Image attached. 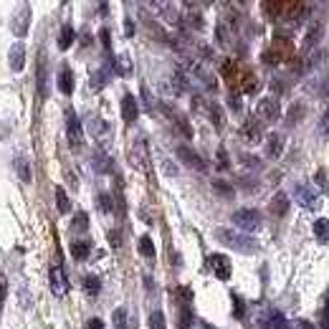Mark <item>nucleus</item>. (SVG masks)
Instances as JSON below:
<instances>
[{
  "instance_id": "5701e85b",
  "label": "nucleus",
  "mask_w": 329,
  "mask_h": 329,
  "mask_svg": "<svg viewBox=\"0 0 329 329\" xmlns=\"http://www.w3.org/2000/svg\"><path fill=\"white\" fill-rule=\"evenodd\" d=\"M319 38H321V26H319V23H311V26H309V33H306V41H304V48H311Z\"/></svg>"
},
{
  "instance_id": "a878e982",
  "label": "nucleus",
  "mask_w": 329,
  "mask_h": 329,
  "mask_svg": "<svg viewBox=\"0 0 329 329\" xmlns=\"http://www.w3.org/2000/svg\"><path fill=\"white\" fill-rule=\"evenodd\" d=\"M117 74H122V76H129V74H132V61H129L127 53H122V56L117 59Z\"/></svg>"
},
{
  "instance_id": "6ab92c4d",
  "label": "nucleus",
  "mask_w": 329,
  "mask_h": 329,
  "mask_svg": "<svg viewBox=\"0 0 329 329\" xmlns=\"http://www.w3.org/2000/svg\"><path fill=\"white\" fill-rule=\"evenodd\" d=\"M314 236H316L319 243H326V241H329V221H326V218H319V221L314 223Z\"/></svg>"
},
{
  "instance_id": "ddd939ff",
  "label": "nucleus",
  "mask_w": 329,
  "mask_h": 329,
  "mask_svg": "<svg viewBox=\"0 0 329 329\" xmlns=\"http://www.w3.org/2000/svg\"><path fill=\"white\" fill-rule=\"evenodd\" d=\"M261 137H263V132H261V124H258V119H251V122H246L243 124V139L246 142H261Z\"/></svg>"
},
{
  "instance_id": "7ed1b4c3",
  "label": "nucleus",
  "mask_w": 329,
  "mask_h": 329,
  "mask_svg": "<svg viewBox=\"0 0 329 329\" xmlns=\"http://www.w3.org/2000/svg\"><path fill=\"white\" fill-rule=\"evenodd\" d=\"M294 198H296V203H299L301 208H306V210H319V208H321V198H319V193L311 190L309 185H296Z\"/></svg>"
},
{
  "instance_id": "f3484780",
  "label": "nucleus",
  "mask_w": 329,
  "mask_h": 329,
  "mask_svg": "<svg viewBox=\"0 0 329 329\" xmlns=\"http://www.w3.org/2000/svg\"><path fill=\"white\" fill-rule=\"evenodd\" d=\"M59 89H61V94H71L74 91V74H71L69 66H64L61 74H59Z\"/></svg>"
},
{
  "instance_id": "9d476101",
  "label": "nucleus",
  "mask_w": 329,
  "mask_h": 329,
  "mask_svg": "<svg viewBox=\"0 0 329 329\" xmlns=\"http://www.w3.org/2000/svg\"><path fill=\"white\" fill-rule=\"evenodd\" d=\"M178 157L188 164V168H193V170H205L203 157H200V154H195L190 147H178Z\"/></svg>"
},
{
  "instance_id": "a211bd4d",
  "label": "nucleus",
  "mask_w": 329,
  "mask_h": 329,
  "mask_svg": "<svg viewBox=\"0 0 329 329\" xmlns=\"http://www.w3.org/2000/svg\"><path fill=\"white\" fill-rule=\"evenodd\" d=\"M28 23H31V8H23V11L18 13L16 23H13V31H16L18 36H26V28H28Z\"/></svg>"
},
{
  "instance_id": "79ce46f5",
  "label": "nucleus",
  "mask_w": 329,
  "mask_h": 329,
  "mask_svg": "<svg viewBox=\"0 0 329 329\" xmlns=\"http://www.w3.org/2000/svg\"><path fill=\"white\" fill-rule=\"evenodd\" d=\"M301 112H304V106L294 104V106H291V117H289V124H294V122H296V117H301Z\"/></svg>"
},
{
  "instance_id": "2f4dec72",
  "label": "nucleus",
  "mask_w": 329,
  "mask_h": 329,
  "mask_svg": "<svg viewBox=\"0 0 329 329\" xmlns=\"http://www.w3.org/2000/svg\"><path fill=\"white\" fill-rule=\"evenodd\" d=\"M104 81H106V69H99V71L94 74V79H91V86H94V89H101Z\"/></svg>"
},
{
  "instance_id": "c756f323",
  "label": "nucleus",
  "mask_w": 329,
  "mask_h": 329,
  "mask_svg": "<svg viewBox=\"0 0 329 329\" xmlns=\"http://www.w3.org/2000/svg\"><path fill=\"white\" fill-rule=\"evenodd\" d=\"M213 190L221 193L223 198H231V195H233V188H231L228 183H223V180H213Z\"/></svg>"
},
{
  "instance_id": "7c9ffc66",
  "label": "nucleus",
  "mask_w": 329,
  "mask_h": 329,
  "mask_svg": "<svg viewBox=\"0 0 329 329\" xmlns=\"http://www.w3.org/2000/svg\"><path fill=\"white\" fill-rule=\"evenodd\" d=\"M149 329H164V314L162 311H152L149 314Z\"/></svg>"
},
{
  "instance_id": "58836bf2",
  "label": "nucleus",
  "mask_w": 329,
  "mask_h": 329,
  "mask_svg": "<svg viewBox=\"0 0 329 329\" xmlns=\"http://www.w3.org/2000/svg\"><path fill=\"white\" fill-rule=\"evenodd\" d=\"M314 183H316L319 188H326V173H324V170H316V173H314Z\"/></svg>"
},
{
  "instance_id": "2eb2a0df",
  "label": "nucleus",
  "mask_w": 329,
  "mask_h": 329,
  "mask_svg": "<svg viewBox=\"0 0 329 329\" xmlns=\"http://www.w3.org/2000/svg\"><path fill=\"white\" fill-rule=\"evenodd\" d=\"M23 61H26V48H23V43H16L11 48V69L18 74L23 69Z\"/></svg>"
},
{
  "instance_id": "f8f14e48",
  "label": "nucleus",
  "mask_w": 329,
  "mask_h": 329,
  "mask_svg": "<svg viewBox=\"0 0 329 329\" xmlns=\"http://www.w3.org/2000/svg\"><path fill=\"white\" fill-rule=\"evenodd\" d=\"M289 324H286V316L284 314H279V311H271V314H266L263 319H261V329H286Z\"/></svg>"
},
{
  "instance_id": "a19ab883",
  "label": "nucleus",
  "mask_w": 329,
  "mask_h": 329,
  "mask_svg": "<svg viewBox=\"0 0 329 329\" xmlns=\"http://www.w3.org/2000/svg\"><path fill=\"white\" fill-rule=\"evenodd\" d=\"M6 294H8V284L3 279V273H0V309H3V301H6Z\"/></svg>"
},
{
  "instance_id": "6e6552de",
  "label": "nucleus",
  "mask_w": 329,
  "mask_h": 329,
  "mask_svg": "<svg viewBox=\"0 0 329 329\" xmlns=\"http://www.w3.org/2000/svg\"><path fill=\"white\" fill-rule=\"evenodd\" d=\"M66 127H69V139H71V144H81V142H84V129H81V122H79V117H76L74 112L66 114Z\"/></svg>"
},
{
  "instance_id": "4c0bfd02",
  "label": "nucleus",
  "mask_w": 329,
  "mask_h": 329,
  "mask_svg": "<svg viewBox=\"0 0 329 329\" xmlns=\"http://www.w3.org/2000/svg\"><path fill=\"white\" fill-rule=\"evenodd\" d=\"M99 38H101V46H104V48H112V36H109V28H101V31H99Z\"/></svg>"
},
{
  "instance_id": "b1692460",
  "label": "nucleus",
  "mask_w": 329,
  "mask_h": 329,
  "mask_svg": "<svg viewBox=\"0 0 329 329\" xmlns=\"http://www.w3.org/2000/svg\"><path fill=\"white\" fill-rule=\"evenodd\" d=\"M71 231H74V233L89 231V215H86V213H76V218L71 221Z\"/></svg>"
},
{
  "instance_id": "f257e3e1",
  "label": "nucleus",
  "mask_w": 329,
  "mask_h": 329,
  "mask_svg": "<svg viewBox=\"0 0 329 329\" xmlns=\"http://www.w3.org/2000/svg\"><path fill=\"white\" fill-rule=\"evenodd\" d=\"M215 238H218L223 246H228V248H233V251H238V253H256V251H258V243H256L251 236H238V233H233V231H228V228H218V231H215Z\"/></svg>"
},
{
  "instance_id": "393cba45",
  "label": "nucleus",
  "mask_w": 329,
  "mask_h": 329,
  "mask_svg": "<svg viewBox=\"0 0 329 329\" xmlns=\"http://www.w3.org/2000/svg\"><path fill=\"white\" fill-rule=\"evenodd\" d=\"M139 253L144 258H154V243L149 241V236H142L139 238Z\"/></svg>"
},
{
  "instance_id": "0eeeda50",
  "label": "nucleus",
  "mask_w": 329,
  "mask_h": 329,
  "mask_svg": "<svg viewBox=\"0 0 329 329\" xmlns=\"http://www.w3.org/2000/svg\"><path fill=\"white\" fill-rule=\"evenodd\" d=\"M210 268H213V273L221 279V281H228L231 279V258L228 256H223V253H213L210 256Z\"/></svg>"
},
{
  "instance_id": "a18cd8bd",
  "label": "nucleus",
  "mask_w": 329,
  "mask_h": 329,
  "mask_svg": "<svg viewBox=\"0 0 329 329\" xmlns=\"http://www.w3.org/2000/svg\"><path fill=\"white\" fill-rule=\"evenodd\" d=\"M86 329H104V321H101V319H89V321H86Z\"/></svg>"
},
{
  "instance_id": "aec40b11",
  "label": "nucleus",
  "mask_w": 329,
  "mask_h": 329,
  "mask_svg": "<svg viewBox=\"0 0 329 329\" xmlns=\"http://www.w3.org/2000/svg\"><path fill=\"white\" fill-rule=\"evenodd\" d=\"M74 38H76L74 28H71V26H64V28H61V33H59V48H61V51H66V48L74 43Z\"/></svg>"
},
{
  "instance_id": "de8ad7c7",
  "label": "nucleus",
  "mask_w": 329,
  "mask_h": 329,
  "mask_svg": "<svg viewBox=\"0 0 329 329\" xmlns=\"http://www.w3.org/2000/svg\"><path fill=\"white\" fill-rule=\"evenodd\" d=\"M109 241H112V246H119V243H122V238H119V233H117V231H112V233H109Z\"/></svg>"
},
{
  "instance_id": "4468645a",
  "label": "nucleus",
  "mask_w": 329,
  "mask_h": 329,
  "mask_svg": "<svg viewBox=\"0 0 329 329\" xmlns=\"http://www.w3.org/2000/svg\"><path fill=\"white\" fill-rule=\"evenodd\" d=\"M268 210H271V215H276V218L286 215V213H289V198H286L284 193H276L273 200H271V205H268Z\"/></svg>"
},
{
  "instance_id": "c85d7f7f",
  "label": "nucleus",
  "mask_w": 329,
  "mask_h": 329,
  "mask_svg": "<svg viewBox=\"0 0 329 329\" xmlns=\"http://www.w3.org/2000/svg\"><path fill=\"white\" fill-rule=\"evenodd\" d=\"M112 321H114V329H124L127 326V311L124 309H114Z\"/></svg>"
},
{
  "instance_id": "473e14b6",
  "label": "nucleus",
  "mask_w": 329,
  "mask_h": 329,
  "mask_svg": "<svg viewBox=\"0 0 329 329\" xmlns=\"http://www.w3.org/2000/svg\"><path fill=\"white\" fill-rule=\"evenodd\" d=\"M38 94L46 96V71H43V61H41V66H38Z\"/></svg>"
},
{
  "instance_id": "20e7f679",
  "label": "nucleus",
  "mask_w": 329,
  "mask_h": 329,
  "mask_svg": "<svg viewBox=\"0 0 329 329\" xmlns=\"http://www.w3.org/2000/svg\"><path fill=\"white\" fill-rule=\"evenodd\" d=\"M294 48H291V43L286 41V38H276L273 41V46H268L266 48V53H263V61L266 64H281L284 59H289V53H291Z\"/></svg>"
},
{
  "instance_id": "09e8293b",
  "label": "nucleus",
  "mask_w": 329,
  "mask_h": 329,
  "mask_svg": "<svg viewBox=\"0 0 329 329\" xmlns=\"http://www.w3.org/2000/svg\"><path fill=\"white\" fill-rule=\"evenodd\" d=\"M124 31H127V36H134V23L127 21V23H124Z\"/></svg>"
},
{
  "instance_id": "bb28decb",
  "label": "nucleus",
  "mask_w": 329,
  "mask_h": 329,
  "mask_svg": "<svg viewBox=\"0 0 329 329\" xmlns=\"http://www.w3.org/2000/svg\"><path fill=\"white\" fill-rule=\"evenodd\" d=\"M56 203H59V210H61V213H69L71 203H69V195H66L64 188H56Z\"/></svg>"
},
{
  "instance_id": "9b49d317",
  "label": "nucleus",
  "mask_w": 329,
  "mask_h": 329,
  "mask_svg": "<svg viewBox=\"0 0 329 329\" xmlns=\"http://www.w3.org/2000/svg\"><path fill=\"white\" fill-rule=\"evenodd\" d=\"M137 114H139L137 99H134L132 94H124V96H122V117H124V122H134Z\"/></svg>"
},
{
  "instance_id": "ea45409f",
  "label": "nucleus",
  "mask_w": 329,
  "mask_h": 329,
  "mask_svg": "<svg viewBox=\"0 0 329 329\" xmlns=\"http://www.w3.org/2000/svg\"><path fill=\"white\" fill-rule=\"evenodd\" d=\"M319 134L321 137H329V114L321 117V124H319Z\"/></svg>"
},
{
  "instance_id": "8fccbe9b",
  "label": "nucleus",
  "mask_w": 329,
  "mask_h": 329,
  "mask_svg": "<svg viewBox=\"0 0 329 329\" xmlns=\"http://www.w3.org/2000/svg\"><path fill=\"white\" fill-rule=\"evenodd\" d=\"M294 326H296V329H314V326H311L309 321H296Z\"/></svg>"
},
{
  "instance_id": "cd10ccee",
  "label": "nucleus",
  "mask_w": 329,
  "mask_h": 329,
  "mask_svg": "<svg viewBox=\"0 0 329 329\" xmlns=\"http://www.w3.org/2000/svg\"><path fill=\"white\" fill-rule=\"evenodd\" d=\"M84 289H86L91 296H96V294H99V289H101L99 276H86V279H84Z\"/></svg>"
},
{
  "instance_id": "c03bdc74",
  "label": "nucleus",
  "mask_w": 329,
  "mask_h": 329,
  "mask_svg": "<svg viewBox=\"0 0 329 329\" xmlns=\"http://www.w3.org/2000/svg\"><path fill=\"white\" fill-rule=\"evenodd\" d=\"M233 304H236V316H243V301L238 299V294H233Z\"/></svg>"
},
{
  "instance_id": "4be33fe9",
  "label": "nucleus",
  "mask_w": 329,
  "mask_h": 329,
  "mask_svg": "<svg viewBox=\"0 0 329 329\" xmlns=\"http://www.w3.org/2000/svg\"><path fill=\"white\" fill-rule=\"evenodd\" d=\"M16 170H18V178L23 183H31V164L26 162V157H18L16 159Z\"/></svg>"
},
{
  "instance_id": "39448f33",
  "label": "nucleus",
  "mask_w": 329,
  "mask_h": 329,
  "mask_svg": "<svg viewBox=\"0 0 329 329\" xmlns=\"http://www.w3.org/2000/svg\"><path fill=\"white\" fill-rule=\"evenodd\" d=\"M256 119H261V122H276L279 119V114H281V109H279V101L276 99H271V96H266V99H261L258 101V106H256Z\"/></svg>"
},
{
  "instance_id": "e433bc0d",
  "label": "nucleus",
  "mask_w": 329,
  "mask_h": 329,
  "mask_svg": "<svg viewBox=\"0 0 329 329\" xmlns=\"http://www.w3.org/2000/svg\"><path fill=\"white\" fill-rule=\"evenodd\" d=\"M190 321H193V314H190V309H185V306H183V311H180V326H183V329H188V326H190Z\"/></svg>"
},
{
  "instance_id": "dca6fc26",
  "label": "nucleus",
  "mask_w": 329,
  "mask_h": 329,
  "mask_svg": "<svg viewBox=\"0 0 329 329\" xmlns=\"http://www.w3.org/2000/svg\"><path fill=\"white\" fill-rule=\"evenodd\" d=\"M284 149V137L281 134H268L266 139V157H279Z\"/></svg>"
},
{
  "instance_id": "72a5a7b5",
  "label": "nucleus",
  "mask_w": 329,
  "mask_h": 329,
  "mask_svg": "<svg viewBox=\"0 0 329 329\" xmlns=\"http://www.w3.org/2000/svg\"><path fill=\"white\" fill-rule=\"evenodd\" d=\"M319 329H329V294H326V304L321 309V324H319Z\"/></svg>"
},
{
  "instance_id": "1a4fd4ad",
  "label": "nucleus",
  "mask_w": 329,
  "mask_h": 329,
  "mask_svg": "<svg viewBox=\"0 0 329 329\" xmlns=\"http://www.w3.org/2000/svg\"><path fill=\"white\" fill-rule=\"evenodd\" d=\"M51 291H53L56 296H64V294L69 291V281H66L61 266H53V268H51Z\"/></svg>"
},
{
  "instance_id": "412c9836",
  "label": "nucleus",
  "mask_w": 329,
  "mask_h": 329,
  "mask_svg": "<svg viewBox=\"0 0 329 329\" xmlns=\"http://www.w3.org/2000/svg\"><path fill=\"white\" fill-rule=\"evenodd\" d=\"M71 256H74L76 261H84V258L89 256V243H86V241H74V243H71Z\"/></svg>"
},
{
  "instance_id": "c9c22d12",
  "label": "nucleus",
  "mask_w": 329,
  "mask_h": 329,
  "mask_svg": "<svg viewBox=\"0 0 329 329\" xmlns=\"http://www.w3.org/2000/svg\"><path fill=\"white\" fill-rule=\"evenodd\" d=\"M99 205H101L104 213H112V198H109V193H101V195H99Z\"/></svg>"
},
{
  "instance_id": "423d86ee",
  "label": "nucleus",
  "mask_w": 329,
  "mask_h": 329,
  "mask_svg": "<svg viewBox=\"0 0 329 329\" xmlns=\"http://www.w3.org/2000/svg\"><path fill=\"white\" fill-rule=\"evenodd\" d=\"M129 159H132L134 168H139V170H149V162H147V144H144V139H134V142H132V147H129Z\"/></svg>"
},
{
  "instance_id": "f704fd0d",
  "label": "nucleus",
  "mask_w": 329,
  "mask_h": 329,
  "mask_svg": "<svg viewBox=\"0 0 329 329\" xmlns=\"http://www.w3.org/2000/svg\"><path fill=\"white\" fill-rule=\"evenodd\" d=\"M94 168H96L99 173H106V170H109V162L104 159V154H96V157H94Z\"/></svg>"
},
{
  "instance_id": "3c124183",
  "label": "nucleus",
  "mask_w": 329,
  "mask_h": 329,
  "mask_svg": "<svg viewBox=\"0 0 329 329\" xmlns=\"http://www.w3.org/2000/svg\"><path fill=\"white\" fill-rule=\"evenodd\" d=\"M164 173H168V175H175V168H173L170 162H164Z\"/></svg>"
},
{
  "instance_id": "f03ea898",
  "label": "nucleus",
  "mask_w": 329,
  "mask_h": 329,
  "mask_svg": "<svg viewBox=\"0 0 329 329\" xmlns=\"http://www.w3.org/2000/svg\"><path fill=\"white\" fill-rule=\"evenodd\" d=\"M233 223H236V228L251 233V231H258V228H261V215H258L256 210H251V208H241V210L233 213Z\"/></svg>"
},
{
  "instance_id": "49530a36",
  "label": "nucleus",
  "mask_w": 329,
  "mask_h": 329,
  "mask_svg": "<svg viewBox=\"0 0 329 329\" xmlns=\"http://www.w3.org/2000/svg\"><path fill=\"white\" fill-rule=\"evenodd\" d=\"M142 99H144V106H147V109H152V96H149V91H147V89H142Z\"/></svg>"
},
{
  "instance_id": "37998d69",
  "label": "nucleus",
  "mask_w": 329,
  "mask_h": 329,
  "mask_svg": "<svg viewBox=\"0 0 329 329\" xmlns=\"http://www.w3.org/2000/svg\"><path fill=\"white\" fill-rule=\"evenodd\" d=\"M228 104H231V109H233V112H241V106H243V104H241V99H238L236 94H231V99H228Z\"/></svg>"
}]
</instances>
